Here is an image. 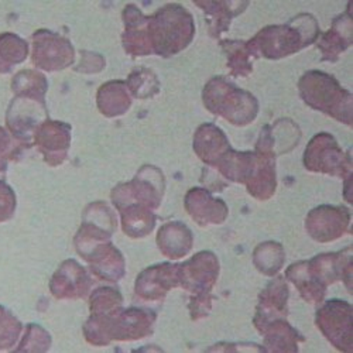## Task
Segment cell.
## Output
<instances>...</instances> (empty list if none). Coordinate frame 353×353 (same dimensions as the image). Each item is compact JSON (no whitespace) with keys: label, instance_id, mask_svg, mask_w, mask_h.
I'll list each match as a JSON object with an SVG mask.
<instances>
[{"label":"cell","instance_id":"2","mask_svg":"<svg viewBox=\"0 0 353 353\" xmlns=\"http://www.w3.org/2000/svg\"><path fill=\"white\" fill-rule=\"evenodd\" d=\"M261 40L264 54L269 58H277L279 55H285V48L288 52L297 51L301 46L300 30L291 26H273L264 28L257 36Z\"/></svg>","mask_w":353,"mask_h":353},{"label":"cell","instance_id":"1","mask_svg":"<svg viewBox=\"0 0 353 353\" xmlns=\"http://www.w3.org/2000/svg\"><path fill=\"white\" fill-rule=\"evenodd\" d=\"M301 94L303 98L314 108L325 110L330 114L341 119V114L335 108V102L352 105V97L342 91L334 78L321 74V72H310L301 79ZM342 121V119H341Z\"/></svg>","mask_w":353,"mask_h":353}]
</instances>
